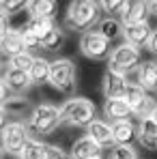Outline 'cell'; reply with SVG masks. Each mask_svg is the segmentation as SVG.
I'll use <instances>...</instances> for the list:
<instances>
[{
    "label": "cell",
    "instance_id": "obj_16",
    "mask_svg": "<svg viewBox=\"0 0 157 159\" xmlns=\"http://www.w3.org/2000/svg\"><path fill=\"white\" fill-rule=\"evenodd\" d=\"M146 15H149L146 2L131 0V2H125V7H123V11H121V24H123V26L142 24V22H146Z\"/></svg>",
    "mask_w": 157,
    "mask_h": 159
},
{
    "label": "cell",
    "instance_id": "obj_31",
    "mask_svg": "<svg viewBox=\"0 0 157 159\" xmlns=\"http://www.w3.org/2000/svg\"><path fill=\"white\" fill-rule=\"evenodd\" d=\"M99 7H101V11L108 13V17H110V13H121L123 11L125 2H121V0H104V2H99Z\"/></svg>",
    "mask_w": 157,
    "mask_h": 159
},
{
    "label": "cell",
    "instance_id": "obj_13",
    "mask_svg": "<svg viewBox=\"0 0 157 159\" xmlns=\"http://www.w3.org/2000/svg\"><path fill=\"white\" fill-rule=\"evenodd\" d=\"M86 135L90 140H95L101 148H108V146H116L114 144V135H112V125L108 120H101L97 118L95 123H90L86 127Z\"/></svg>",
    "mask_w": 157,
    "mask_h": 159
},
{
    "label": "cell",
    "instance_id": "obj_1",
    "mask_svg": "<svg viewBox=\"0 0 157 159\" xmlns=\"http://www.w3.org/2000/svg\"><path fill=\"white\" fill-rule=\"evenodd\" d=\"M99 22H101V7H99V2H93V0L71 2L65 13V28L78 30L82 34L93 30V26Z\"/></svg>",
    "mask_w": 157,
    "mask_h": 159
},
{
    "label": "cell",
    "instance_id": "obj_6",
    "mask_svg": "<svg viewBox=\"0 0 157 159\" xmlns=\"http://www.w3.org/2000/svg\"><path fill=\"white\" fill-rule=\"evenodd\" d=\"M80 52L90 60H110L114 48L112 41H108L104 34H99L97 30H88L80 37Z\"/></svg>",
    "mask_w": 157,
    "mask_h": 159
},
{
    "label": "cell",
    "instance_id": "obj_41",
    "mask_svg": "<svg viewBox=\"0 0 157 159\" xmlns=\"http://www.w3.org/2000/svg\"><path fill=\"white\" fill-rule=\"evenodd\" d=\"M99 159H101V157H99Z\"/></svg>",
    "mask_w": 157,
    "mask_h": 159
},
{
    "label": "cell",
    "instance_id": "obj_12",
    "mask_svg": "<svg viewBox=\"0 0 157 159\" xmlns=\"http://www.w3.org/2000/svg\"><path fill=\"white\" fill-rule=\"evenodd\" d=\"M136 84L144 88L146 93H157V62L155 60H144L136 69Z\"/></svg>",
    "mask_w": 157,
    "mask_h": 159
},
{
    "label": "cell",
    "instance_id": "obj_27",
    "mask_svg": "<svg viewBox=\"0 0 157 159\" xmlns=\"http://www.w3.org/2000/svg\"><path fill=\"white\" fill-rule=\"evenodd\" d=\"M35 58H37V56H32L30 52H24V54H20V56H15V58H11V60H9V67L30 73V69H32V65H35Z\"/></svg>",
    "mask_w": 157,
    "mask_h": 159
},
{
    "label": "cell",
    "instance_id": "obj_19",
    "mask_svg": "<svg viewBox=\"0 0 157 159\" xmlns=\"http://www.w3.org/2000/svg\"><path fill=\"white\" fill-rule=\"evenodd\" d=\"M104 116L110 123H116V120H129L133 116V112H131V107L127 106L125 99H105Z\"/></svg>",
    "mask_w": 157,
    "mask_h": 159
},
{
    "label": "cell",
    "instance_id": "obj_7",
    "mask_svg": "<svg viewBox=\"0 0 157 159\" xmlns=\"http://www.w3.org/2000/svg\"><path fill=\"white\" fill-rule=\"evenodd\" d=\"M30 140V133H28V127L26 123H20V120H13L7 125V129L0 133V146L4 153L9 155H22L24 146L28 144Z\"/></svg>",
    "mask_w": 157,
    "mask_h": 159
},
{
    "label": "cell",
    "instance_id": "obj_38",
    "mask_svg": "<svg viewBox=\"0 0 157 159\" xmlns=\"http://www.w3.org/2000/svg\"><path fill=\"white\" fill-rule=\"evenodd\" d=\"M151 118H153V120L157 123V106H155V110H153V114H151Z\"/></svg>",
    "mask_w": 157,
    "mask_h": 159
},
{
    "label": "cell",
    "instance_id": "obj_33",
    "mask_svg": "<svg viewBox=\"0 0 157 159\" xmlns=\"http://www.w3.org/2000/svg\"><path fill=\"white\" fill-rule=\"evenodd\" d=\"M11 99V90L7 88V82H4V78H0V107L7 106V101Z\"/></svg>",
    "mask_w": 157,
    "mask_h": 159
},
{
    "label": "cell",
    "instance_id": "obj_11",
    "mask_svg": "<svg viewBox=\"0 0 157 159\" xmlns=\"http://www.w3.org/2000/svg\"><path fill=\"white\" fill-rule=\"evenodd\" d=\"M4 82H7V88H9L13 95H17V97H22L30 86H35L32 80H30V73L20 71V69H13V67H7V71H4Z\"/></svg>",
    "mask_w": 157,
    "mask_h": 159
},
{
    "label": "cell",
    "instance_id": "obj_15",
    "mask_svg": "<svg viewBox=\"0 0 157 159\" xmlns=\"http://www.w3.org/2000/svg\"><path fill=\"white\" fill-rule=\"evenodd\" d=\"M112 125V135H114V144L116 146H131L133 140H138V127L133 125V120H116L110 123Z\"/></svg>",
    "mask_w": 157,
    "mask_h": 159
},
{
    "label": "cell",
    "instance_id": "obj_36",
    "mask_svg": "<svg viewBox=\"0 0 157 159\" xmlns=\"http://www.w3.org/2000/svg\"><path fill=\"white\" fill-rule=\"evenodd\" d=\"M146 50H149V52H153L157 56V30H153V37H151V41H149Z\"/></svg>",
    "mask_w": 157,
    "mask_h": 159
},
{
    "label": "cell",
    "instance_id": "obj_30",
    "mask_svg": "<svg viewBox=\"0 0 157 159\" xmlns=\"http://www.w3.org/2000/svg\"><path fill=\"white\" fill-rule=\"evenodd\" d=\"M110 159H140L133 146H114Z\"/></svg>",
    "mask_w": 157,
    "mask_h": 159
},
{
    "label": "cell",
    "instance_id": "obj_4",
    "mask_svg": "<svg viewBox=\"0 0 157 159\" xmlns=\"http://www.w3.org/2000/svg\"><path fill=\"white\" fill-rule=\"evenodd\" d=\"M142 65V56H140V50L133 48L129 43H121L114 48V52L108 60V71L112 73H118L123 78H127L133 69H138Z\"/></svg>",
    "mask_w": 157,
    "mask_h": 159
},
{
    "label": "cell",
    "instance_id": "obj_29",
    "mask_svg": "<svg viewBox=\"0 0 157 159\" xmlns=\"http://www.w3.org/2000/svg\"><path fill=\"white\" fill-rule=\"evenodd\" d=\"M20 32H22V39H24V48H26V52L32 54L35 50H41V37L28 32V30H24V28H20Z\"/></svg>",
    "mask_w": 157,
    "mask_h": 159
},
{
    "label": "cell",
    "instance_id": "obj_20",
    "mask_svg": "<svg viewBox=\"0 0 157 159\" xmlns=\"http://www.w3.org/2000/svg\"><path fill=\"white\" fill-rule=\"evenodd\" d=\"M123 24H121V20H116V17H104L99 24H97V32L99 34H104L108 41H114V39H118V37H123Z\"/></svg>",
    "mask_w": 157,
    "mask_h": 159
},
{
    "label": "cell",
    "instance_id": "obj_23",
    "mask_svg": "<svg viewBox=\"0 0 157 159\" xmlns=\"http://www.w3.org/2000/svg\"><path fill=\"white\" fill-rule=\"evenodd\" d=\"M26 11L30 13V17H54V13H56V2H54V0L28 2Z\"/></svg>",
    "mask_w": 157,
    "mask_h": 159
},
{
    "label": "cell",
    "instance_id": "obj_28",
    "mask_svg": "<svg viewBox=\"0 0 157 159\" xmlns=\"http://www.w3.org/2000/svg\"><path fill=\"white\" fill-rule=\"evenodd\" d=\"M26 4H28V2H22V0H7V2H0V13L7 15V17H11V15L24 11Z\"/></svg>",
    "mask_w": 157,
    "mask_h": 159
},
{
    "label": "cell",
    "instance_id": "obj_39",
    "mask_svg": "<svg viewBox=\"0 0 157 159\" xmlns=\"http://www.w3.org/2000/svg\"><path fill=\"white\" fill-rule=\"evenodd\" d=\"M4 69V62H2V56H0V71Z\"/></svg>",
    "mask_w": 157,
    "mask_h": 159
},
{
    "label": "cell",
    "instance_id": "obj_26",
    "mask_svg": "<svg viewBox=\"0 0 157 159\" xmlns=\"http://www.w3.org/2000/svg\"><path fill=\"white\" fill-rule=\"evenodd\" d=\"M7 112H9V116H30L32 114V110L28 106V101L24 97H11L9 101H7Z\"/></svg>",
    "mask_w": 157,
    "mask_h": 159
},
{
    "label": "cell",
    "instance_id": "obj_2",
    "mask_svg": "<svg viewBox=\"0 0 157 159\" xmlns=\"http://www.w3.org/2000/svg\"><path fill=\"white\" fill-rule=\"evenodd\" d=\"M95 120H97V107L86 97H71L60 106V125L86 129Z\"/></svg>",
    "mask_w": 157,
    "mask_h": 159
},
{
    "label": "cell",
    "instance_id": "obj_21",
    "mask_svg": "<svg viewBox=\"0 0 157 159\" xmlns=\"http://www.w3.org/2000/svg\"><path fill=\"white\" fill-rule=\"evenodd\" d=\"M50 67H52V62L48 60V58H43V56H37L35 58V65H32V69H30V80H32V84H48L50 82Z\"/></svg>",
    "mask_w": 157,
    "mask_h": 159
},
{
    "label": "cell",
    "instance_id": "obj_22",
    "mask_svg": "<svg viewBox=\"0 0 157 159\" xmlns=\"http://www.w3.org/2000/svg\"><path fill=\"white\" fill-rule=\"evenodd\" d=\"M62 43H65V28H60V26H54L52 30H48V32L41 37V48L48 50V52L60 50Z\"/></svg>",
    "mask_w": 157,
    "mask_h": 159
},
{
    "label": "cell",
    "instance_id": "obj_25",
    "mask_svg": "<svg viewBox=\"0 0 157 159\" xmlns=\"http://www.w3.org/2000/svg\"><path fill=\"white\" fill-rule=\"evenodd\" d=\"M56 26L54 17H28V22L24 24V30L37 34V37H43L48 30H52Z\"/></svg>",
    "mask_w": 157,
    "mask_h": 159
},
{
    "label": "cell",
    "instance_id": "obj_18",
    "mask_svg": "<svg viewBox=\"0 0 157 159\" xmlns=\"http://www.w3.org/2000/svg\"><path fill=\"white\" fill-rule=\"evenodd\" d=\"M138 142L144 151H157V123L146 116L138 123Z\"/></svg>",
    "mask_w": 157,
    "mask_h": 159
},
{
    "label": "cell",
    "instance_id": "obj_34",
    "mask_svg": "<svg viewBox=\"0 0 157 159\" xmlns=\"http://www.w3.org/2000/svg\"><path fill=\"white\" fill-rule=\"evenodd\" d=\"M9 30H11V22H9V17L0 13V39H2V37H4Z\"/></svg>",
    "mask_w": 157,
    "mask_h": 159
},
{
    "label": "cell",
    "instance_id": "obj_17",
    "mask_svg": "<svg viewBox=\"0 0 157 159\" xmlns=\"http://www.w3.org/2000/svg\"><path fill=\"white\" fill-rule=\"evenodd\" d=\"M24 52H26V48H24L22 32L15 30V28H11V30L0 39V56H7V58L11 60V58H15V56H20V54H24Z\"/></svg>",
    "mask_w": 157,
    "mask_h": 159
},
{
    "label": "cell",
    "instance_id": "obj_24",
    "mask_svg": "<svg viewBox=\"0 0 157 159\" xmlns=\"http://www.w3.org/2000/svg\"><path fill=\"white\" fill-rule=\"evenodd\" d=\"M48 146L50 144L30 138L28 144L24 146V151H22V155H20V159H48Z\"/></svg>",
    "mask_w": 157,
    "mask_h": 159
},
{
    "label": "cell",
    "instance_id": "obj_14",
    "mask_svg": "<svg viewBox=\"0 0 157 159\" xmlns=\"http://www.w3.org/2000/svg\"><path fill=\"white\" fill-rule=\"evenodd\" d=\"M101 146L95 142V140H90L88 135H82L78 138L73 144H71V159H99L101 155Z\"/></svg>",
    "mask_w": 157,
    "mask_h": 159
},
{
    "label": "cell",
    "instance_id": "obj_5",
    "mask_svg": "<svg viewBox=\"0 0 157 159\" xmlns=\"http://www.w3.org/2000/svg\"><path fill=\"white\" fill-rule=\"evenodd\" d=\"M50 84L58 93H71L78 84L76 62L71 58H56L50 67Z\"/></svg>",
    "mask_w": 157,
    "mask_h": 159
},
{
    "label": "cell",
    "instance_id": "obj_37",
    "mask_svg": "<svg viewBox=\"0 0 157 159\" xmlns=\"http://www.w3.org/2000/svg\"><path fill=\"white\" fill-rule=\"evenodd\" d=\"M146 7H149V13H151V15H157V0L146 2Z\"/></svg>",
    "mask_w": 157,
    "mask_h": 159
},
{
    "label": "cell",
    "instance_id": "obj_32",
    "mask_svg": "<svg viewBox=\"0 0 157 159\" xmlns=\"http://www.w3.org/2000/svg\"><path fill=\"white\" fill-rule=\"evenodd\" d=\"M48 159H71L69 153H65L62 148H58V146H48Z\"/></svg>",
    "mask_w": 157,
    "mask_h": 159
},
{
    "label": "cell",
    "instance_id": "obj_10",
    "mask_svg": "<svg viewBox=\"0 0 157 159\" xmlns=\"http://www.w3.org/2000/svg\"><path fill=\"white\" fill-rule=\"evenodd\" d=\"M153 37V28L149 26V22H142V24H133V26H125L123 28V39L125 43H129L133 48H146L149 41Z\"/></svg>",
    "mask_w": 157,
    "mask_h": 159
},
{
    "label": "cell",
    "instance_id": "obj_3",
    "mask_svg": "<svg viewBox=\"0 0 157 159\" xmlns=\"http://www.w3.org/2000/svg\"><path fill=\"white\" fill-rule=\"evenodd\" d=\"M60 125V107L52 106V103H39L32 107V114L28 116L26 127L30 138L41 140L45 135H50L58 129Z\"/></svg>",
    "mask_w": 157,
    "mask_h": 159
},
{
    "label": "cell",
    "instance_id": "obj_40",
    "mask_svg": "<svg viewBox=\"0 0 157 159\" xmlns=\"http://www.w3.org/2000/svg\"><path fill=\"white\" fill-rule=\"evenodd\" d=\"M2 153H4V151H2V146H0V159H2Z\"/></svg>",
    "mask_w": 157,
    "mask_h": 159
},
{
    "label": "cell",
    "instance_id": "obj_9",
    "mask_svg": "<svg viewBox=\"0 0 157 159\" xmlns=\"http://www.w3.org/2000/svg\"><path fill=\"white\" fill-rule=\"evenodd\" d=\"M127 88H129L127 78H123L118 73H112V71H105L104 84H101V90H104L105 99H125Z\"/></svg>",
    "mask_w": 157,
    "mask_h": 159
},
{
    "label": "cell",
    "instance_id": "obj_8",
    "mask_svg": "<svg viewBox=\"0 0 157 159\" xmlns=\"http://www.w3.org/2000/svg\"><path fill=\"white\" fill-rule=\"evenodd\" d=\"M125 101L131 107L133 116H140V118H146L153 114L157 101L151 97V93H146L144 88H140L136 82H129V88H127V95H125Z\"/></svg>",
    "mask_w": 157,
    "mask_h": 159
},
{
    "label": "cell",
    "instance_id": "obj_35",
    "mask_svg": "<svg viewBox=\"0 0 157 159\" xmlns=\"http://www.w3.org/2000/svg\"><path fill=\"white\" fill-rule=\"evenodd\" d=\"M9 123H11V120H9V112H7V107H0V133L7 129Z\"/></svg>",
    "mask_w": 157,
    "mask_h": 159
}]
</instances>
